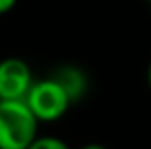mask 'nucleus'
<instances>
[{
	"mask_svg": "<svg viewBox=\"0 0 151 149\" xmlns=\"http://www.w3.org/2000/svg\"><path fill=\"white\" fill-rule=\"evenodd\" d=\"M38 124L25 100L0 101V149H27L37 140Z\"/></svg>",
	"mask_w": 151,
	"mask_h": 149,
	"instance_id": "nucleus-1",
	"label": "nucleus"
},
{
	"mask_svg": "<svg viewBox=\"0 0 151 149\" xmlns=\"http://www.w3.org/2000/svg\"><path fill=\"white\" fill-rule=\"evenodd\" d=\"M27 107L33 111L38 122H54L59 120L73 103L69 96L63 92V88L52 77L42 80H35L31 90L25 96Z\"/></svg>",
	"mask_w": 151,
	"mask_h": 149,
	"instance_id": "nucleus-2",
	"label": "nucleus"
},
{
	"mask_svg": "<svg viewBox=\"0 0 151 149\" xmlns=\"http://www.w3.org/2000/svg\"><path fill=\"white\" fill-rule=\"evenodd\" d=\"M35 78L33 69L21 57L0 59V101L25 100Z\"/></svg>",
	"mask_w": 151,
	"mask_h": 149,
	"instance_id": "nucleus-3",
	"label": "nucleus"
},
{
	"mask_svg": "<svg viewBox=\"0 0 151 149\" xmlns=\"http://www.w3.org/2000/svg\"><path fill=\"white\" fill-rule=\"evenodd\" d=\"M50 77L63 88L71 103L81 101L88 92V77L78 65H59Z\"/></svg>",
	"mask_w": 151,
	"mask_h": 149,
	"instance_id": "nucleus-4",
	"label": "nucleus"
},
{
	"mask_svg": "<svg viewBox=\"0 0 151 149\" xmlns=\"http://www.w3.org/2000/svg\"><path fill=\"white\" fill-rule=\"evenodd\" d=\"M27 149H71V147L63 140L54 138V136H37V140Z\"/></svg>",
	"mask_w": 151,
	"mask_h": 149,
	"instance_id": "nucleus-5",
	"label": "nucleus"
},
{
	"mask_svg": "<svg viewBox=\"0 0 151 149\" xmlns=\"http://www.w3.org/2000/svg\"><path fill=\"white\" fill-rule=\"evenodd\" d=\"M15 4H17V0H0V15L8 14L10 10H14Z\"/></svg>",
	"mask_w": 151,
	"mask_h": 149,
	"instance_id": "nucleus-6",
	"label": "nucleus"
},
{
	"mask_svg": "<svg viewBox=\"0 0 151 149\" xmlns=\"http://www.w3.org/2000/svg\"><path fill=\"white\" fill-rule=\"evenodd\" d=\"M78 149H107V147L101 145V143H84V145L78 147Z\"/></svg>",
	"mask_w": 151,
	"mask_h": 149,
	"instance_id": "nucleus-7",
	"label": "nucleus"
},
{
	"mask_svg": "<svg viewBox=\"0 0 151 149\" xmlns=\"http://www.w3.org/2000/svg\"><path fill=\"white\" fill-rule=\"evenodd\" d=\"M147 82H149V90H151V63H149V69H147Z\"/></svg>",
	"mask_w": 151,
	"mask_h": 149,
	"instance_id": "nucleus-8",
	"label": "nucleus"
},
{
	"mask_svg": "<svg viewBox=\"0 0 151 149\" xmlns=\"http://www.w3.org/2000/svg\"><path fill=\"white\" fill-rule=\"evenodd\" d=\"M149 2H151V0H149Z\"/></svg>",
	"mask_w": 151,
	"mask_h": 149,
	"instance_id": "nucleus-9",
	"label": "nucleus"
}]
</instances>
